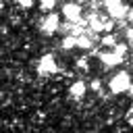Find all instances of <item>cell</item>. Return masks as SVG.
<instances>
[{
  "mask_svg": "<svg viewBox=\"0 0 133 133\" xmlns=\"http://www.w3.org/2000/svg\"><path fill=\"white\" fill-rule=\"evenodd\" d=\"M110 91L112 94H123V91H127L129 89V85H131V77H129V73L127 71H118L116 75H112L110 77Z\"/></svg>",
  "mask_w": 133,
  "mask_h": 133,
  "instance_id": "1",
  "label": "cell"
},
{
  "mask_svg": "<svg viewBox=\"0 0 133 133\" xmlns=\"http://www.w3.org/2000/svg\"><path fill=\"white\" fill-rule=\"evenodd\" d=\"M104 6H106L108 15H110L114 21H121V19H125V17H127V12H129L123 0H104Z\"/></svg>",
  "mask_w": 133,
  "mask_h": 133,
  "instance_id": "2",
  "label": "cell"
},
{
  "mask_svg": "<svg viewBox=\"0 0 133 133\" xmlns=\"http://www.w3.org/2000/svg\"><path fill=\"white\" fill-rule=\"evenodd\" d=\"M62 15L66 17V21L71 23H77V25H85V21L81 19V6L77 2H66L62 6Z\"/></svg>",
  "mask_w": 133,
  "mask_h": 133,
  "instance_id": "3",
  "label": "cell"
},
{
  "mask_svg": "<svg viewBox=\"0 0 133 133\" xmlns=\"http://www.w3.org/2000/svg\"><path fill=\"white\" fill-rule=\"evenodd\" d=\"M56 71H58L56 58H54L52 54H44V56L39 58V62H37V73H39V75H54Z\"/></svg>",
  "mask_w": 133,
  "mask_h": 133,
  "instance_id": "4",
  "label": "cell"
},
{
  "mask_svg": "<svg viewBox=\"0 0 133 133\" xmlns=\"http://www.w3.org/2000/svg\"><path fill=\"white\" fill-rule=\"evenodd\" d=\"M39 27H42V31H44V33H48V35L56 33V31H58V27H60V19H58V15H54V12L46 15V17L42 19Z\"/></svg>",
  "mask_w": 133,
  "mask_h": 133,
  "instance_id": "5",
  "label": "cell"
},
{
  "mask_svg": "<svg viewBox=\"0 0 133 133\" xmlns=\"http://www.w3.org/2000/svg\"><path fill=\"white\" fill-rule=\"evenodd\" d=\"M91 44H94V39H91L89 33H83V31H81V33L77 35V48H81V50H89Z\"/></svg>",
  "mask_w": 133,
  "mask_h": 133,
  "instance_id": "6",
  "label": "cell"
},
{
  "mask_svg": "<svg viewBox=\"0 0 133 133\" xmlns=\"http://www.w3.org/2000/svg\"><path fill=\"white\" fill-rule=\"evenodd\" d=\"M100 60H102L106 66H116V64L121 62V58H118L114 52H102V54H100Z\"/></svg>",
  "mask_w": 133,
  "mask_h": 133,
  "instance_id": "7",
  "label": "cell"
},
{
  "mask_svg": "<svg viewBox=\"0 0 133 133\" xmlns=\"http://www.w3.org/2000/svg\"><path fill=\"white\" fill-rule=\"evenodd\" d=\"M69 94H71L73 98H83V94H85V83H83V81H75V83L71 85Z\"/></svg>",
  "mask_w": 133,
  "mask_h": 133,
  "instance_id": "8",
  "label": "cell"
},
{
  "mask_svg": "<svg viewBox=\"0 0 133 133\" xmlns=\"http://www.w3.org/2000/svg\"><path fill=\"white\" fill-rule=\"evenodd\" d=\"M75 46H77V35H64L62 37V48L64 50H71Z\"/></svg>",
  "mask_w": 133,
  "mask_h": 133,
  "instance_id": "9",
  "label": "cell"
},
{
  "mask_svg": "<svg viewBox=\"0 0 133 133\" xmlns=\"http://www.w3.org/2000/svg\"><path fill=\"white\" fill-rule=\"evenodd\" d=\"M127 50H129V48H127V44H114V48H112V52H114L121 60L127 56Z\"/></svg>",
  "mask_w": 133,
  "mask_h": 133,
  "instance_id": "10",
  "label": "cell"
},
{
  "mask_svg": "<svg viewBox=\"0 0 133 133\" xmlns=\"http://www.w3.org/2000/svg\"><path fill=\"white\" fill-rule=\"evenodd\" d=\"M54 6H56V0H42V2H39V8H42V10H46V12H48V10H52Z\"/></svg>",
  "mask_w": 133,
  "mask_h": 133,
  "instance_id": "11",
  "label": "cell"
},
{
  "mask_svg": "<svg viewBox=\"0 0 133 133\" xmlns=\"http://www.w3.org/2000/svg\"><path fill=\"white\" fill-rule=\"evenodd\" d=\"M102 44H104V46H112V48H114V44H116V37H114V35H106V37L102 39Z\"/></svg>",
  "mask_w": 133,
  "mask_h": 133,
  "instance_id": "12",
  "label": "cell"
},
{
  "mask_svg": "<svg viewBox=\"0 0 133 133\" xmlns=\"http://www.w3.org/2000/svg\"><path fill=\"white\" fill-rule=\"evenodd\" d=\"M15 2H17V4H19V6H23V8H29V6H31V4H33V2H31V0H15Z\"/></svg>",
  "mask_w": 133,
  "mask_h": 133,
  "instance_id": "13",
  "label": "cell"
},
{
  "mask_svg": "<svg viewBox=\"0 0 133 133\" xmlns=\"http://www.w3.org/2000/svg\"><path fill=\"white\" fill-rule=\"evenodd\" d=\"M77 64H79V69H83V71H87V60H85V58H81V60H79Z\"/></svg>",
  "mask_w": 133,
  "mask_h": 133,
  "instance_id": "14",
  "label": "cell"
},
{
  "mask_svg": "<svg viewBox=\"0 0 133 133\" xmlns=\"http://www.w3.org/2000/svg\"><path fill=\"white\" fill-rule=\"evenodd\" d=\"M125 33H127V39H129V42H133V27H129Z\"/></svg>",
  "mask_w": 133,
  "mask_h": 133,
  "instance_id": "15",
  "label": "cell"
},
{
  "mask_svg": "<svg viewBox=\"0 0 133 133\" xmlns=\"http://www.w3.org/2000/svg\"><path fill=\"white\" fill-rule=\"evenodd\" d=\"M91 89L98 91V89H100V81H91Z\"/></svg>",
  "mask_w": 133,
  "mask_h": 133,
  "instance_id": "16",
  "label": "cell"
},
{
  "mask_svg": "<svg viewBox=\"0 0 133 133\" xmlns=\"http://www.w3.org/2000/svg\"><path fill=\"white\" fill-rule=\"evenodd\" d=\"M127 94H129V96H133V83L129 85V89H127Z\"/></svg>",
  "mask_w": 133,
  "mask_h": 133,
  "instance_id": "17",
  "label": "cell"
},
{
  "mask_svg": "<svg viewBox=\"0 0 133 133\" xmlns=\"http://www.w3.org/2000/svg\"><path fill=\"white\" fill-rule=\"evenodd\" d=\"M127 15H129V21H131V23H133V8H131V10H129V12H127Z\"/></svg>",
  "mask_w": 133,
  "mask_h": 133,
  "instance_id": "18",
  "label": "cell"
},
{
  "mask_svg": "<svg viewBox=\"0 0 133 133\" xmlns=\"http://www.w3.org/2000/svg\"><path fill=\"white\" fill-rule=\"evenodd\" d=\"M129 123H131V125H133V114H129Z\"/></svg>",
  "mask_w": 133,
  "mask_h": 133,
  "instance_id": "19",
  "label": "cell"
}]
</instances>
